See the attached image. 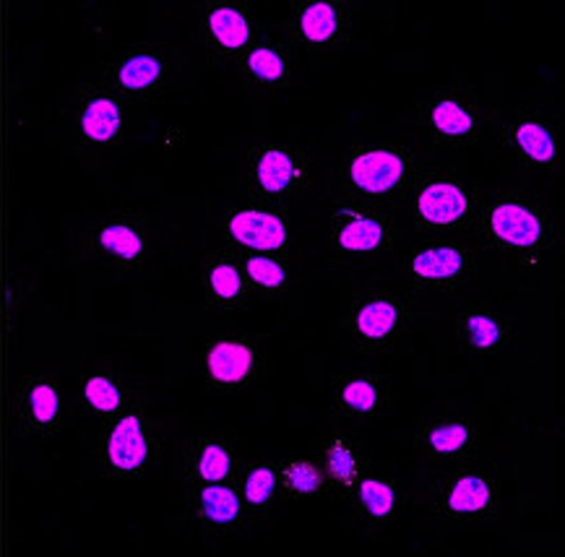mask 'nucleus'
I'll return each mask as SVG.
<instances>
[{"mask_svg": "<svg viewBox=\"0 0 565 557\" xmlns=\"http://www.w3.org/2000/svg\"><path fill=\"white\" fill-rule=\"evenodd\" d=\"M469 233L480 253L521 281L545 277L561 253V224L553 208L516 188L480 199Z\"/></svg>", "mask_w": 565, "mask_h": 557, "instance_id": "obj_1", "label": "nucleus"}, {"mask_svg": "<svg viewBox=\"0 0 565 557\" xmlns=\"http://www.w3.org/2000/svg\"><path fill=\"white\" fill-rule=\"evenodd\" d=\"M334 331L347 350L358 354L404 352L415 336V300L396 281H365L342 298Z\"/></svg>", "mask_w": 565, "mask_h": 557, "instance_id": "obj_2", "label": "nucleus"}, {"mask_svg": "<svg viewBox=\"0 0 565 557\" xmlns=\"http://www.w3.org/2000/svg\"><path fill=\"white\" fill-rule=\"evenodd\" d=\"M417 170L415 151L404 147V143H354L339 159L334 172V193L342 201L394 208L407 199Z\"/></svg>", "mask_w": 565, "mask_h": 557, "instance_id": "obj_3", "label": "nucleus"}, {"mask_svg": "<svg viewBox=\"0 0 565 557\" xmlns=\"http://www.w3.org/2000/svg\"><path fill=\"white\" fill-rule=\"evenodd\" d=\"M503 503L501 476L477 459L444 467L430 490L425 508L436 524L454 532L482 529L498 518Z\"/></svg>", "mask_w": 565, "mask_h": 557, "instance_id": "obj_4", "label": "nucleus"}, {"mask_svg": "<svg viewBox=\"0 0 565 557\" xmlns=\"http://www.w3.org/2000/svg\"><path fill=\"white\" fill-rule=\"evenodd\" d=\"M162 440L154 411L143 401H130L118 415L99 422L92 461L107 480H139L157 467Z\"/></svg>", "mask_w": 565, "mask_h": 557, "instance_id": "obj_5", "label": "nucleus"}, {"mask_svg": "<svg viewBox=\"0 0 565 557\" xmlns=\"http://www.w3.org/2000/svg\"><path fill=\"white\" fill-rule=\"evenodd\" d=\"M412 224L425 237H463L475 222L477 185L448 168L417 170L407 193Z\"/></svg>", "mask_w": 565, "mask_h": 557, "instance_id": "obj_6", "label": "nucleus"}, {"mask_svg": "<svg viewBox=\"0 0 565 557\" xmlns=\"http://www.w3.org/2000/svg\"><path fill=\"white\" fill-rule=\"evenodd\" d=\"M159 245L157 216L141 208L99 214L84 233L86 258L107 277H134L147 269Z\"/></svg>", "mask_w": 565, "mask_h": 557, "instance_id": "obj_7", "label": "nucleus"}, {"mask_svg": "<svg viewBox=\"0 0 565 557\" xmlns=\"http://www.w3.org/2000/svg\"><path fill=\"white\" fill-rule=\"evenodd\" d=\"M402 243V227L391 208L339 199L326 224V253L331 264L365 266L391 256Z\"/></svg>", "mask_w": 565, "mask_h": 557, "instance_id": "obj_8", "label": "nucleus"}, {"mask_svg": "<svg viewBox=\"0 0 565 557\" xmlns=\"http://www.w3.org/2000/svg\"><path fill=\"white\" fill-rule=\"evenodd\" d=\"M183 57L168 42H139L115 53L105 63L103 82L128 105H154L175 89L183 76Z\"/></svg>", "mask_w": 565, "mask_h": 557, "instance_id": "obj_9", "label": "nucleus"}, {"mask_svg": "<svg viewBox=\"0 0 565 557\" xmlns=\"http://www.w3.org/2000/svg\"><path fill=\"white\" fill-rule=\"evenodd\" d=\"M271 371L269 336L253 331H232L206 339L199 354V375L204 390L214 396L248 394L264 386Z\"/></svg>", "mask_w": 565, "mask_h": 557, "instance_id": "obj_10", "label": "nucleus"}, {"mask_svg": "<svg viewBox=\"0 0 565 557\" xmlns=\"http://www.w3.org/2000/svg\"><path fill=\"white\" fill-rule=\"evenodd\" d=\"M412 122L433 149L461 151L480 141L484 113L469 86L438 84L419 94L412 107Z\"/></svg>", "mask_w": 565, "mask_h": 557, "instance_id": "obj_11", "label": "nucleus"}, {"mask_svg": "<svg viewBox=\"0 0 565 557\" xmlns=\"http://www.w3.org/2000/svg\"><path fill=\"white\" fill-rule=\"evenodd\" d=\"M480 248L463 237H425L402 258L404 287L417 292H459L480 269Z\"/></svg>", "mask_w": 565, "mask_h": 557, "instance_id": "obj_12", "label": "nucleus"}, {"mask_svg": "<svg viewBox=\"0 0 565 557\" xmlns=\"http://www.w3.org/2000/svg\"><path fill=\"white\" fill-rule=\"evenodd\" d=\"M498 139L526 175L553 180L561 170V118L550 107H513L498 120Z\"/></svg>", "mask_w": 565, "mask_h": 557, "instance_id": "obj_13", "label": "nucleus"}, {"mask_svg": "<svg viewBox=\"0 0 565 557\" xmlns=\"http://www.w3.org/2000/svg\"><path fill=\"white\" fill-rule=\"evenodd\" d=\"M250 199L277 208H287L297 199H306L313 188L306 149L287 141H260L250 149L245 170Z\"/></svg>", "mask_w": 565, "mask_h": 557, "instance_id": "obj_14", "label": "nucleus"}, {"mask_svg": "<svg viewBox=\"0 0 565 557\" xmlns=\"http://www.w3.org/2000/svg\"><path fill=\"white\" fill-rule=\"evenodd\" d=\"M68 133L89 154H118L130 136V105L103 82L86 84L71 103Z\"/></svg>", "mask_w": 565, "mask_h": 557, "instance_id": "obj_15", "label": "nucleus"}, {"mask_svg": "<svg viewBox=\"0 0 565 557\" xmlns=\"http://www.w3.org/2000/svg\"><path fill=\"white\" fill-rule=\"evenodd\" d=\"M354 34L358 13L347 0H297L287 21V42L313 61L347 53Z\"/></svg>", "mask_w": 565, "mask_h": 557, "instance_id": "obj_16", "label": "nucleus"}, {"mask_svg": "<svg viewBox=\"0 0 565 557\" xmlns=\"http://www.w3.org/2000/svg\"><path fill=\"white\" fill-rule=\"evenodd\" d=\"M214 227L232 250L271 253V256L287 258L292 248L287 208H277L256 199L224 206L214 216Z\"/></svg>", "mask_w": 565, "mask_h": 557, "instance_id": "obj_17", "label": "nucleus"}, {"mask_svg": "<svg viewBox=\"0 0 565 557\" xmlns=\"http://www.w3.org/2000/svg\"><path fill=\"white\" fill-rule=\"evenodd\" d=\"M258 34V17L245 0H214L195 19V38L214 65H235Z\"/></svg>", "mask_w": 565, "mask_h": 557, "instance_id": "obj_18", "label": "nucleus"}, {"mask_svg": "<svg viewBox=\"0 0 565 557\" xmlns=\"http://www.w3.org/2000/svg\"><path fill=\"white\" fill-rule=\"evenodd\" d=\"M394 407V381L386 373L352 371L337 375L331 383V417L350 428H367V425L381 422L391 417Z\"/></svg>", "mask_w": 565, "mask_h": 557, "instance_id": "obj_19", "label": "nucleus"}, {"mask_svg": "<svg viewBox=\"0 0 565 557\" xmlns=\"http://www.w3.org/2000/svg\"><path fill=\"white\" fill-rule=\"evenodd\" d=\"M13 425L19 436L34 443H47L65 422V399L57 375L29 373L13 388Z\"/></svg>", "mask_w": 565, "mask_h": 557, "instance_id": "obj_20", "label": "nucleus"}, {"mask_svg": "<svg viewBox=\"0 0 565 557\" xmlns=\"http://www.w3.org/2000/svg\"><path fill=\"white\" fill-rule=\"evenodd\" d=\"M417 456L425 464L454 467L477 459L480 428L469 415L459 409H433L419 419L415 432Z\"/></svg>", "mask_w": 565, "mask_h": 557, "instance_id": "obj_21", "label": "nucleus"}, {"mask_svg": "<svg viewBox=\"0 0 565 557\" xmlns=\"http://www.w3.org/2000/svg\"><path fill=\"white\" fill-rule=\"evenodd\" d=\"M295 50L277 34L260 32L245 55L235 63L245 89L260 97H281L297 84Z\"/></svg>", "mask_w": 565, "mask_h": 557, "instance_id": "obj_22", "label": "nucleus"}, {"mask_svg": "<svg viewBox=\"0 0 565 557\" xmlns=\"http://www.w3.org/2000/svg\"><path fill=\"white\" fill-rule=\"evenodd\" d=\"M456 342L475 357H498L516 344V318L492 300H469L456 313Z\"/></svg>", "mask_w": 565, "mask_h": 557, "instance_id": "obj_23", "label": "nucleus"}, {"mask_svg": "<svg viewBox=\"0 0 565 557\" xmlns=\"http://www.w3.org/2000/svg\"><path fill=\"white\" fill-rule=\"evenodd\" d=\"M185 513L193 529H199L209 539L241 532L250 518L235 480L185 484Z\"/></svg>", "mask_w": 565, "mask_h": 557, "instance_id": "obj_24", "label": "nucleus"}, {"mask_svg": "<svg viewBox=\"0 0 565 557\" xmlns=\"http://www.w3.org/2000/svg\"><path fill=\"white\" fill-rule=\"evenodd\" d=\"M243 467L241 438L232 432H201L183 448L180 474L185 484H212L235 480Z\"/></svg>", "mask_w": 565, "mask_h": 557, "instance_id": "obj_25", "label": "nucleus"}, {"mask_svg": "<svg viewBox=\"0 0 565 557\" xmlns=\"http://www.w3.org/2000/svg\"><path fill=\"white\" fill-rule=\"evenodd\" d=\"M344 497L350 501L354 526L365 532L386 529L404 508L402 484H398L396 474L388 472V469L367 467Z\"/></svg>", "mask_w": 565, "mask_h": 557, "instance_id": "obj_26", "label": "nucleus"}, {"mask_svg": "<svg viewBox=\"0 0 565 557\" xmlns=\"http://www.w3.org/2000/svg\"><path fill=\"white\" fill-rule=\"evenodd\" d=\"M201 302L214 313H241L253 306L241 258L232 248L212 250L201 266Z\"/></svg>", "mask_w": 565, "mask_h": 557, "instance_id": "obj_27", "label": "nucleus"}, {"mask_svg": "<svg viewBox=\"0 0 565 557\" xmlns=\"http://www.w3.org/2000/svg\"><path fill=\"white\" fill-rule=\"evenodd\" d=\"M134 399L128 381L113 367H89L76 381V407L86 419L105 422L128 407Z\"/></svg>", "mask_w": 565, "mask_h": 557, "instance_id": "obj_28", "label": "nucleus"}, {"mask_svg": "<svg viewBox=\"0 0 565 557\" xmlns=\"http://www.w3.org/2000/svg\"><path fill=\"white\" fill-rule=\"evenodd\" d=\"M245 281L253 294V302H264V306H279L289 298V289L295 285V274L289 269L285 256H271V253H241Z\"/></svg>", "mask_w": 565, "mask_h": 557, "instance_id": "obj_29", "label": "nucleus"}, {"mask_svg": "<svg viewBox=\"0 0 565 557\" xmlns=\"http://www.w3.org/2000/svg\"><path fill=\"white\" fill-rule=\"evenodd\" d=\"M313 459L321 467V472L329 482L331 495H347L352 490V484L360 480V474L365 472V456L358 448L354 440L347 436H331L323 443H318Z\"/></svg>", "mask_w": 565, "mask_h": 557, "instance_id": "obj_30", "label": "nucleus"}, {"mask_svg": "<svg viewBox=\"0 0 565 557\" xmlns=\"http://www.w3.org/2000/svg\"><path fill=\"white\" fill-rule=\"evenodd\" d=\"M237 490L253 516H266L281 503V482H279V461L256 459L243 464L235 476Z\"/></svg>", "mask_w": 565, "mask_h": 557, "instance_id": "obj_31", "label": "nucleus"}, {"mask_svg": "<svg viewBox=\"0 0 565 557\" xmlns=\"http://www.w3.org/2000/svg\"><path fill=\"white\" fill-rule=\"evenodd\" d=\"M281 501H310V497L331 495L329 482L313 456H295L279 461Z\"/></svg>", "mask_w": 565, "mask_h": 557, "instance_id": "obj_32", "label": "nucleus"}]
</instances>
